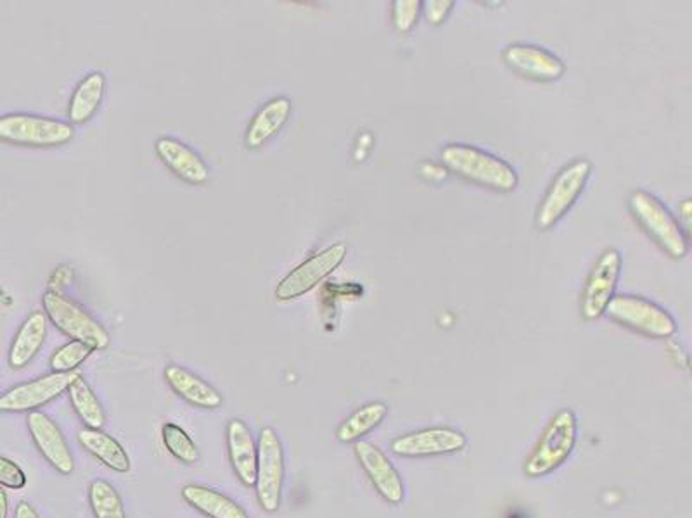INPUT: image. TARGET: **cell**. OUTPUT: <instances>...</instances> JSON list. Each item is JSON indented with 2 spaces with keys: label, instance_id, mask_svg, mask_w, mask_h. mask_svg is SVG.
<instances>
[{
  "label": "cell",
  "instance_id": "cell-25",
  "mask_svg": "<svg viewBox=\"0 0 692 518\" xmlns=\"http://www.w3.org/2000/svg\"><path fill=\"white\" fill-rule=\"evenodd\" d=\"M71 405L75 414L86 424L87 429H101L106 424V411L98 396L93 395L92 387L86 382L82 373H78L68 386Z\"/></svg>",
  "mask_w": 692,
  "mask_h": 518
},
{
  "label": "cell",
  "instance_id": "cell-17",
  "mask_svg": "<svg viewBox=\"0 0 692 518\" xmlns=\"http://www.w3.org/2000/svg\"><path fill=\"white\" fill-rule=\"evenodd\" d=\"M156 155L170 168L177 177L182 178L184 182L192 186H201L210 178V170L202 161L201 156L196 155L192 149L184 146L179 140L164 137L156 140Z\"/></svg>",
  "mask_w": 692,
  "mask_h": 518
},
{
  "label": "cell",
  "instance_id": "cell-8",
  "mask_svg": "<svg viewBox=\"0 0 692 518\" xmlns=\"http://www.w3.org/2000/svg\"><path fill=\"white\" fill-rule=\"evenodd\" d=\"M73 139V127L67 121L33 114L0 117V140L30 148H58Z\"/></svg>",
  "mask_w": 692,
  "mask_h": 518
},
{
  "label": "cell",
  "instance_id": "cell-13",
  "mask_svg": "<svg viewBox=\"0 0 692 518\" xmlns=\"http://www.w3.org/2000/svg\"><path fill=\"white\" fill-rule=\"evenodd\" d=\"M355 457L369 477L377 495L385 499L386 504L398 507L404 504L405 486L395 465L386 457L383 449L369 441H357L354 445Z\"/></svg>",
  "mask_w": 692,
  "mask_h": 518
},
{
  "label": "cell",
  "instance_id": "cell-27",
  "mask_svg": "<svg viewBox=\"0 0 692 518\" xmlns=\"http://www.w3.org/2000/svg\"><path fill=\"white\" fill-rule=\"evenodd\" d=\"M161 437H164L165 448L168 449L171 457H176L177 460L182 461L186 465H195L199 461V449L195 445L189 434L177 426V424L167 422L161 429Z\"/></svg>",
  "mask_w": 692,
  "mask_h": 518
},
{
  "label": "cell",
  "instance_id": "cell-7",
  "mask_svg": "<svg viewBox=\"0 0 692 518\" xmlns=\"http://www.w3.org/2000/svg\"><path fill=\"white\" fill-rule=\"evenodd\" d=\"M257 489L258 505L267 514H276L285 486V449L273 427H264L258 437Z\"/></svg>",
  "mask_w": 692,
  "mask_h": 518
},
{
  "label": "cell",
  "instance_id": "cell-20",
  "mask_svg": "<svg viewBox=\"0 0 692 518\" xmlns=\"http://www.w3.org/2000/svg\"><path fill=\"white\" fill-rule=\"evenodd\" d=\"M78 442L82 445L83 449L98 458L102 465L118 474H127L130 470V458L125 451L123 446L109 436V434L102 432L101 429H82L78 432Z\"/></svg>",
  "mask_w": 692,
  "mask_h": 518
},
{
  "label": "cell",
  "instance_id": "cell-10",
  "mask_svg": "<svg viewBox=\"0 0 692 518\" xmlns=\"http://www.w3.org/2000/svg\"><path fill=\"white\" fill-rule=\"evenodd\" d=\"M345 256L346 246L343 242L329 246L316 256H312L277 283L276 298L279 301H291V299L307 295L343 263Z\"/></svg>",
  "mask_w": 692,
  "mask_h": 518
},
{
  "label": "cell",
  "instance_id": "cell-6",
  "mask_svg": "<svg viewBox=\"0 0 692 518\" xmlns=\"http://www.w3.org/2000/svg\"><path fill=\"white\" fill-rule=\"evenodd\" d=\"M43 310L51 318L56 329L73 341L86 342L96 351L109 346V333L92 315L87 313L82 306L65 298L56 290H49L42 298Z\"/></svg>",
  "mask_w": 692,
  "mask_h": 518
},
{
  "label": "cell",
  "instance_id": "cell-11",
  "mask_svg": "<svg viewBox=\"0 0 692 518\" xmlns=\"http://www.w3.org/2000/svg\"><path fill=\"white\" fill-rule=\"evenodd\" d=\"M467 439L451 427H432L393 439L389 449L402 458H429L454 455L466 448Z\"/></svg>",
  "mask_w": 692,
  "mask_h": 518
},
{
  "label": "cell",
  "instance_id": "cell-16",
  "mask_svg": "<svg viewBox=\"0 0 692 518\" xmlns=\"http://www.w3.org/2000/svg\"><path fill=\"white\" fill-rule=\"evenodd\" d=\"M227 448L230 465L238 479L246 488H255L257 484L258 449L254 434L243 420L234 418L227 424Z\"/></svg>",
  "mask_w": 692,
  "mask_h": 518
},
{
  "label": "cell",
  "instance_id": "cell-1",
  "mask_svg": "<svg viewBox=\"0 0 692 518\" xmlns=\"http://www.w3.org/2000/svg\"><path fill=\"white\" fill-rule=\"evenodd\" d=\"M442 161L457 177L495 192H513L520 182L516 170L507 161L475 146L448 143L442 149Z\"/></svg>",
  "mask_w": 692,
  "mask_h": 518
},
{
  "label": "cell",
  "instance_id": "cell-24",
  "mask_svg": "<svg viewBox=\"0 0 692 518\" xmlns=\"http://www.w3.org/2000/svg\"><path fill=\"white\" fill-rule=\"evenodd\" d=\"M105 90L106 78L102 73H90L89 77L83 78L71 96L70 109H68L71 123H87L98 111Z\"/></svg>",
  "mask_w": 692,
  "mask_h": 518
},
{
  "label": "cell",
  "instance_id": "cell-12",
  "mask_svg": "<svg viewBox=\"0 0 692 518\" xmlns=\"http://www.w3.org/2000/svg\"><path fill=\"white\" fill-rule=\"evenodd\" d=\"M80 373V370L67 371V373H49L31 382L20 383L12 387L6 395L0 396V411L21 414V411H36L47 402L68 391L71 380Z\"/></svg>",
  "mask_w": 692,
  "mask_h": 518
},
{
  "label": "cell",
  "instance_id": "cell-19",
  "mask_svg": "<svg viewBox=\"0 0 692 518\" xmlns=\"http://www.w3.org/2000/svg\"><path fill=\"white\" fill-rule=\"evenodd\" d=\"M289 114H291V101L288 97H276L273 101L261 106L246 132V148L258 149L267 140L273 139L280 128L288 123Z\"/></svg>",
  "mask_w": 692,
  "mask_h": 518
},
{
  "label": "cell",
  "instance_id": "cell-9",
  "mask_svg": "<svg viewBox=\"0 0 692 518\" xmlns=\"http://www.w3.org/2000/svg\"><path fill=\"white\" fill-rule=\"evenodd\" d=\"M620 273H622V255L619 249H606L595 261L585 282L580 305V311L585 320H597L606 313L607 305L615 298Z\"/></svg>",
  "mask_w": 692,
  "mask_h": 518
},
{
  "label": "cell",
  "instance_id": "cell-2",
  "mask_svg": "<svg viewBox=\"0 0 692 518\" xmlns=\"http://www.w3.org/2000/svg\"><path fill=\"white\" fill-rule=\"evenodd\" d=\"M629 208L639 227L670 258L682 259L688 256L689 239L682 230V225L656 196L646 190H635L629 198Z\"/></svg>",
  "mask_w": 692,
  "mask_h": 518
},
{
  "label": "cell",
  "instance_id": "cell-5",
  "mask_svg": "<svg viewBox=\"0 0 692 518\" xmlns=\"http://www.w3.org/2000/svg\"><path fill=\"white\" fill-rule=\"evenodd\" d=\"M625 329L634 330L651 339H669L678 332V323L672 315L641 296L619 295L611 299L606 313Z\"/></svg>",
  "mask_w": 692,
  "mask_h": 518
},
{
  "label": "cell",
  "instance_id": "cell-14",
  "mask_svg": "<svg viewBox=\"0 0 692 518\" xmlns=\"http://www.w3.org/2000/svg\"><path fill=\"white\" fill-rule=\"evenodd\" d=\"M502 58L514 73L533 82H556L566 71L556 54L532 43H513L504 49Z\"/></svg>",
  "mask_w": 692,
  "mask_h": 518
},
{
  "label": "cell",
  "instance_id": "cell-29",
  "mask_svg": "<svg viewBox=\"0 0 692 518\" xmlns=\"http://www.w3.org/2000/svg\"><path fill=\"white\" fill-rule=\"evenodd\" d=\"M421 12H423V2H419V0H397V2H393V27L402 36L411 33L417 21H419Z\"/></svg>",
  "mask_w": 692,
  "mask_h": 518
},
{
  "label": "cell",
  "instance_id": "cell-28",
  "mask_svg": "<svg viewBox=\"0 0 692 518\" xmlns=\"http://www.w3.org/2000/svg\"><path fill=\"white\" fill-rule=\"evenodd\" d=\"M93 351H96V349L90 348L86 342H68V345L62 346V348H59L58 351L52 355L51 368L55 370V373L75 371Z\"/></svg>",
  "mask_w": 692,
  "mask_h": 518
},
{
  "label": "cell",
  "instance_id": "cell-22",
  "mask_svg": "<svg viewBox=\"0 0 692 518\" xmlns=\"http://www.w3.org/2000/svg\"><path fill=\"white\" fill-rule=\"evenodd\" d=\"M182 498L186 504L210 518H249L234 499L198 484L184 486Z\"/></svg>",
  "mask_w": 692,
  "mask_h": 518
},
{
  "label": "cell",
  "instance_id": "cell-34",
  "mask_svg": "<svg viewBox=\"0 0 692 518\" xmlns=\"http://www.w3.org/2000/svg\"><path fill=\"white\" fill-rule=\"evenodd\" d=\"M9 499L6 495L4 488L0 486V518H8Z\"/></svg>",
  "mask_w": 692,
  "mask_h": 518
},
{
  "label": "cell",
  "instance_id": "cell-18",
  "mask_svg": "<svg viewBox=\"0 0 692 518\" xmlns=\"http://www.w3.org/2000/svg\"><path fill=\"white\" fill-rule=\"evenodd\" d=\"M165 379L176 395L192 407L202 408V410H218L223 407V395L214 386L179 365H168L165 368Z\"/></svg>",
  "mask_w": 692,
  "mask_h": 518
},
{
  "label": "cell",
  "instance_id": "cell-30",
  "mask_svg": "<svg viewBox=\"0 0 692 518\" xmlns=\"http://www.w3.org/2000/svg\"><path fill=\"white\" fill-rule=\"evenodd\" d=\"M0 486L14 489V491L27 486V476H24L23 470L14 461L4 457H0Z\"/></svg>",
  "mask_w": 692,
  "mask_h": 518
},
{
  "label": "cell",
  "instance_id": "cell-33",
  "mask_svg": "<svg viewBox=\"0 0 692 518\" xmlns=\"http://www.w3.org/2000/svg\"><path fill=\"white\" fill-rule=\"evenodd\" d=\"M681 215L682 220H684V227H682V230H684V233L689 239V232H691V201L682 202Z\"/></svg>",
  "mask_w": 692,
  "mask_h": 518
},
{
  "label": "cell",
  "instance_id": "cell-23",
  "mask_svg": "<svg viewBox=\"0 0 692 518\" xmlns=\"http://www.w3.org/2000/svg\"><path fill=\"white\" fill-rule=\"evenodd\" d=\"M388 405L382 401L367 402L364 407L355 410L350 417L336 430L339 442L350 445V442L362 441V437L373 432L376 427L382 426L383 420L388 417Z\"/></svg>",
  "mask_w": 692,
  "mask_h": 518
},
{
  "label": "cell",
  "instance_id": "cell-31",
  "mask_svg": "<svg viewBox=\"0 0 692 518\" xmlns=\"http://www.w3.org/2000/svg\"><path fill=\"white\" fill-rule=\"evenodd\" d=\"M454 9V2L451 0H429V2H423V14L433 27L444 23L447 20Z\"/></svg>",
  "mask_w": 692,
  "mask_h": 518
},
{
  "label": "cell",
  "instance_id": "cell-3",
  "mask_svg": "<svg viewBox=\"0 0 692 518\" xmlns=\"http://www.w3.org/2000/svg\"><path fill=\"white\" fill-rule=\"evenodd\" d=\"M576 434H579V422L573 410L564 408L560 414L554 415L526 460V476L538 479L557 470L572 457L576 445Z\"/></svg>",
  "mask_w": 692,
  "mask_h": 518
},
{
  "label": "cell",
  "instance_id": "cell-15",
  "mask_svg": "<svg viewBox=\"0 0 692 518\" xmlns=\"http://www.w3.org/2000/svg\"><path fill=\"white\" fill-rule=\"evenodd\" d=\"M27 424L31 439L36 442L40 455L59 474L71 476L75 470L73 455H71L70 446H68L67 439L62 436L61 429L56 426L55 420L49 415L36 410L28 414Z\"/></svg>",
  "mask_w": 692,
  "mask_h": 518
},
{
  "label": "cell",
  "instance_id": "cell-21",
  "mask_svg": "<svg viewBox=\"0 0 692 518\" xmlns=\"http://www.w3.org/2000/svg\"><path fill=\"white\" fill-rule=\"evenodd\" d=\"M47 336V320L42 311H36L24 320L21 329L16 333L9 351V365L12 368H23L36 358L42 348Z\"/></svg>",
  "mask_w": 692,
  "mask_h": 518
},
{
  "label": "cell",
  "instance_id": "cell-4",
  "mask_svg": "<svg viewBox=\"0 0 692 518\" xmlns=\"http://www.w3.org/2000/svg\"><path fill=\"white\" fill-rule=\"evenodd\" d=\"M591 173V161L582 158L566 165L554 177L535 213V227L538 230L553 229L554 225L563 220L564 215L569 213L576 199L584 192Z\"/></svg>",
  "mask_w": 692,
  "mask_h": 518
},
{
  "label": "cell",
  "instance_id": "cell-32",
  "mask_svg": "<svg viewBox=\"0 0 692 518\" xmlns=\"http://www.w3.org/2000/svg\"><path fill=\"white\" fill-rule=\"evenodd\" d=\"M14 518H40L39 514H37L36 508L31 507L27 501H21L18 507H16Z\"/></svg>",
  "mask_w": 692,
  "mask_h": 518
},
{
  "label": "cell",
  "instance_id": "cell-26",
  "mask_svg": "<svg viewBox=\"0 0 692 518\" xmlns=\"http://www.w3.org/2000/svg\"><path fill=\"white\" fill-rule=\"evenodd\" d=\"M89 501L96 518H125L123 499L108 480L90 482Z\"/></svg>",
  "mask_w": 692,
  "mask_h": 518
}]
</instances>
